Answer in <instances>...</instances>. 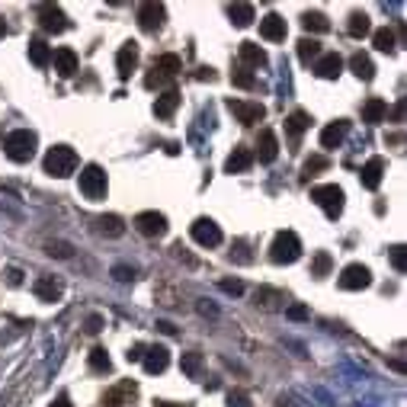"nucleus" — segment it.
Wrapping results in <instances>:
<instances>
[{"instance_id": "nucleus-1", "label": "nucleus", "mask_w": 407, "mask_h": 407, "mask_svg": "<svg viewBox=\"0 0 407 407\" xmlns=\"http://www.w3.org/2000/svg\"><path fill=\"white\" fill-rule=\"evenodd\" d=\"M36 145H39L36 132H29V129H17L3 138V151H7V158L13 160V164H26V160H32Z\"/></svg>"}, {"instance_id": "nucleus-2", "label": "nucleus", "mask_w": 407, "mask_h": 407, "mask_svg": "<svg viewBox=\"0 0 407 407\" xmlns=\"http://www.w3.org/2000/svg\"><path fill=\"white\" fill-rule=\"evenodd\" d=\"M48 176H58V180H65L77 170V154L74 148H67V145H55V148H48L45 160H42Z\"/></svg>"}, {"instance_id": "nucleus-3", "label": "nucleus", "mask_w": 407, "mask_h": 407, "mask_svg": "<svg viewBox=\"0 0 407 407\" xmlns=\"http://www.w3.org/2000/svg\"><path fill=\"white\" fill-rule=\"evenodd\" d=\"M302 257V241H298L295 231H279L273 238V247H269V260L279 263V267H286V263H295Z\"/></svg>"}, {"instance_id": "nucleus-4", "label": "nucleus", "mask_w": 407, "mask_h": 407, "mask_svg": "<svg viewBox=\"0 0 407 407\" xmlns=\"http://www.w3.org/2000/svg\"><path fill=\"white\" fill-rule=\"evenodd\" d=\"M106 189H109V180H106V170L100 164H87L81 170V193L90 199V202H100L106 199Z\"/></svg>"}, {"instance_id": "nucleus-5", "label": "nucleus", "mask_w": 407, "mask_h": 407, "mask_svg": "<svg viewBox=\"0 0 407 407\" xmlns=\"http://www.w3.org/2000/svg\"><path fill=\"white\" fill-rule=\"evenodd\" d=\"M311 199L324 209L327 218H340V212H343V189L340 186H333V183L315 186V189H311Z\"/></svg>"}, {"instance_id": "nucleus-6", "label": "nucleus", "mask_w": 407, "mask_h": 407, "mask_svg": "<svg viewBox=\"0 0 407 407\" xmlns=\"http://www.w3.org/2000/svg\"><path fill=\"white\" fill-rule=\"evenodd\" d=\"M189 234H193V241L199 247H218L222 244V228L212 222V218H196L189 225Z\"/></svg>"}, {"instance_id": "nucleus-7", "label": "nucleus", "mask_w": 407, "mask_h": 407, "mask_svg": "<svg viewBox=\"0 0 407 407\" xmlns=\"http://www.w3.org/2000/svg\"><path fill=\"white\" fill-rule=\"evenodd\" d=\"M337 282H340V289H346V292H359V289H369L372 273L362 267V263H350V267H343Z\"/></svg>"}, {"instance_id": "nucleus-8", "label": "nucleus", "mask_w": 407, "mask_h": 407, "mask_svg": "<svg viewBox=\"0 0 407 407\" xmlns=\"http://www.w3.org/2000/svg\"><path fill=\"white\" fill-rule=\"evenodd\" d=\"M36 13H39V23H42V29H45V32H65V29L71 26V23H67V17H65V10L55 7V3H42Z\"/></svg>"}, {"instance_id": "nucleus-9", "label": "nucleus", "mask_w": 407, "mask_h": 407, "mask_svg": "<svg viewBox=\"0 0 407 407\" xmlns=\"http://www.w3.org/2000/svg\"><path fill=\"white\" fill-rule=\"evenodd\" d=\"M228 109L238 116V122H244V125H257V122H263V116H267V109H263V103H247V100H228Z\"/></svg>"}, {"instance_id": "nucleus-10", "label": "nucleus", "mask_w": 407, "mask_h": 407, "mask_svg": "<svg viewBox=\"0 0 407 407\" xmlns=\"http://www.w3.org/2000/svg\"><path fill=\"white\" fill-rule=\"evenodd\" d=\"M135 228H138V234H145V238H160V234H167V215L138 212L135 215Z\"/></svg>"}, {"instance_id": "nucleus-11", "label": "nucleus", "mask_w": 407, "mask_h": 407, "mask_svg": "<svg viewBox=\"0 0 407 407\" xmlns=\"http://www.w3.org/2000/svg\"><path fill=\"white\" fill-rule=\"evenodd\" d=\"M164 17H167L164 3H141L138 7V26L145 32H158L164 26Z\"/></svg>"}, {"instance_id": "nucleus-12", "label": "nucleus", "mask_w": 407, "mask_h": 407, "mask_svg": "<svg viewBox=\"0 0 407 407\" xmlns=\"http://www.w3.org/2000/svg\"><path fill=\"white\" fill-rule=\"evenodd\" d=\"M135 67H138V45H135V42H125V45L119 48V55H116V71H119L122 81H129Z\"/></svg>"}, {"instance_id": "nucleus-13", "label": "nucleus", "mask_w": 407, "mask_h": 407, "mask_svg": "<svg viewBox=\"0 0 407 407\" xmlns=\"http://www.w3.org/2000/svg\"><path fill=\"white\" fill-rule=\"evenodd\" d=\"M141 362H145V372H148V375H160V372L170 366V353H167L164 346H145Z\"/></svg>"}, {"instance_id": "nucleus-14", "label": "nucleus", "mask_w": 407, "mask_h": 407, "mask_svg": "<svg viewBox=\"0 0 407 407\" xmlns=\"http://www.w3.org/2000/svg\"><path fill=\"white\" fill-rule=\"evenodd\" d=\"M346 132H350V122H346V119L331 122V125H327V129L321 132V148H327V151L340 148L343 141H346Z\"/></svg>"}, {"instance_id": "nucleus-15", "label": "nucleus", "mask_w": 407, "mask_h": 407, "mask_svg": "<svg viewBox=\"0 0 407 407\" xmlns=\"http://www.w3.org/2000/svg\"><path fill=\"white\" fill-rule=\"evenodd\" d=\"M257 158H260V164H273V160L279 158V138H276V132H269V129L260 132Z\"/></svg>"}, {"instance_id": "nucleus-16", "label": "nucleus", "mask_w": 407, "mask_h": 407, "mask_svg": "<svg viewBox=\"0 0 407 407\" xmlns=\"http://www.w3.org/2000/svg\"><path fill=\"white\" fill-rule=\"evenodd\" d=\"M132 398H135V382H119L112 391H106L103 407H129Z\"/></svg>"}, {"instance_id": "nucleus-17", "label": "nucleus", "mask_w": 407, "mask_h": 407, "mask_svg": "<svg viewBox=\"0 0 407 407\" xmlns=\"http://www.w3.org/2000/svg\"><path fill=\"white\" fill-rule=\"evenodd\" d=\"M343 71V58L337 55V52H331V55H321L315 65V74L321 77V81H337Z\"/></svg>"}, {"instance_id": "nucleus-18", "label": "nucleus", "mask_w": 407, "mask_h": 407, "mask_svg": "<svg viewBox=\"0 0 407 407\" xmlns=\"http://www.w3.org/2000/svg\"><path fill=\"white\" fill-rule=\"evenodd\" d=\"M382 176H385V158H369L366 160V167H362V174H359L362 186H366V189H379Z\"/></svg>"}, {"instance_id": "nucleus-19", "label": "nucleus", "mask_w": 407, "mask_h": 407, "mask_svg": "<svg viewBox=\"0 0 407 407\" xmlns=\"http://www.w3.org/2000/svg\"><path fill=\"white\" fill-rule=\"evenodd\" d=\"M260 36L269 39V42H282V39H286V19L276 17V13L263 17L260 19Z\"/></svg>"}, {"instance_id": "nucleus-20", "label": "nucleus", "mask_w": 407, "mask_h": 407, "mask_svg": "<svg viewBox=\"0 0 407 407\" xmlns=\"http://www.w3.org/2000/svg\"><path fill=\"white\" fill-rule=\"evenodd\" d=\"M176 106H180V90L170 87V90H164L158 100H154V116H158V119H170L176 112Z\"/></svg>"}, {"instance_id": "nucleus-21", "label": "nucleus", "mask_w": 407, "mask_h": 407, "mask_svg": "<svg viewBox=\"0 0 407 407\" xmlns=\"http://www.w3.org/2000/svg\"><path fill=\"white\" fill-rule=\"evenodd\" d=\"M52 61H55V71L61 77H74L77 71V55L71 52V48H58V52H52Z\"/></svg>"}, {"instance_id": "nucleus-22", "label": "nucleus", "mask_w": 407, "mask_h": 407, "mask_svg": "<svg viewBox=\"0 0 407 407\" xmlns=\"http://www.w3.org/2000/svg\"><path fill=\"white\" fill-rule=\"evenodd\" d=\"M238 55H241L244 67H263V65H267V52H263L257 42H241Z\"/></svg>"}, {"instance_id": "nucleus-23", "label": "nucleus", "mask_w": 407, "mask_h": 407, "mask_svg": "<svg viewBox=\"0 0 407 407\" xmlns=\"http://www.w3.org/2000/svg\"><path fill=\"white\" fill-rule=\"evenodd\" d=\"M250 164H253V154L247 148H234L225 160V174H244V170H250Z\"/></svg>"}, {"instance_id": "nucleus-24", "label": "nucleus", "mask_w": 407, "mask_h": 407, "mask_svg": "<svg viewBox=\"0 0 407 407\" xmlns=\"http://www.w3.org/2000/svg\"><path fill=\"white\" fill-rule=\"evenodd\" d=\"M305 129H311V116H308L305 109H295V112H292V116L286 119V132H289V138H292V141H298Z\"/></svg>"}, {"instance_id": "nucleus-25", "label": "nucleus", "mask_w": 407, "mask_h": 407, "mask_svg": "<svg viewBox=\"0 0 407 407\" xmlns=\"http://www.w3.org/2000/svg\"><path fill=\"white\" fill-rule=\"evenodd\" d=\"M32 292H36L42 302H55V298L61 295V286H58L55 276H39L36 286H32Z\"/></svg>"}, {"instance_id": "nucleus-26", "label": "nucleus", "mask_w": 407, "mask_h": 407, "mask_svg": "<svg viewBox=\"0 0 407 407\" xmlns=\"http://www.w3.org/2000/svg\"><path fill=\"white\" fill-rule=\"evenodd\" d=\"M350 67L359 81H372V77H375V65H372V58L366 55V52H356V55L350 58Z\"/></svg>"}, {"instance_id": "nucleus-27", "label": "nucleus", "mask_w": 407, "mask_h": 407, "mask_svg": "<svg viewBox=\"0 0 407 407\" xmlns=\"http://www.w3.org/2000/svg\"><path fill=\"white\" fill-rule=\"evenodd\" d=\"M29 61L36 67H48L52 65V48H48L42 39H32V42H29Z\"/></svg>"}, {"instance_id": "nucleus-28", "label": "nucleus", "mask_w": 407, "mask_h": 407, "mask_svg": "<svg viewBox=\"0 0 407 407\" xmlns=\"http://www.w3.org/2000/svg\"><path fill=\"white\" fill-rule=\"evenodd\" d=\"M385 116H388V103L379 100V96L366 100V106H362V119L366 122H382Z\"/></svg>"}, {"instance_id": "nucleus-29", "label": "nucleus", "mask_w": 407, "mask_h": 407, "mask_svg": "<svg viewBox=\"0 0 407 407\" xmlns=\"http://www.w3.org/2000/svg\"><path fill=\"white\" fill-rule=\"evenodd\" d=\"M228 17H231V23L238 29H244L253 23V7H250V3H231V7H228Z\"/></svg>"}, {"instance_id": "nucleus-30", "label": "nucleus", "mask_w": 407, "mask_h": 407, "mask_svg": "<svg viewBox=\"0 0 407 407\" xmlns=\"http://www.w3.org/2000/svg\"><path fill=\"white\" fill-rule=\"evenodd\" d=\"M369 13H362V10H356V13H350V36L353 39H362V36H369Z\"/></svg>"}, {"instance_id": "nucleus-31", "label": "nucleus", "mask_w": 407, "mask_h": 407, "mask_svg": "<svg viewBox=\"0 0 407 407\" xmlns=\"http://www.w3.org/2000/svg\"><path fill=\"white\" fill-rule=\"evenodd\" d=\"M298 58H302V65H311L321 58V42L317 39H302L298 42Z\"/></svg>"}, {"instance_id": "nucleus-32", "label": "nucleus", "mask_w": 407, "mask_h": 407, "mask_svg": "<svg viewBox=\"0 0 407 407\" xmlns=\"http://www.w3.org/2000/svg\"><path fill=\"white\" fill-rule=\"evenodd\" d=\"M331 167V160L324 158V154H311V158L302 164V180H311V176H317L321 170H327Z\"/></svg>"}, {"instance_id": "nucleus-33", "label": "nucleus", "mask_w": 407, "mask_h": 407, "mask_svg": "<svg viewBox=\"0 0 407 407\" xmlns=\"http://www.w3.org/2000/svg\"><path fill=\"white\" fill-rule=\"evenodd\" d=\"M302 26H305L308 32H327V29H331V23H327L324 13H317V10H308L305 17H302Z\"/></svg>"}, {"instance_id": "nucleus-34", "label": "nucleus", "mask_w": 407, "mask_h": 407, "mask_svg": "<svg viewBox=\"0 0 407 407\" xmlns=\"http://www.w3.org/2000/svg\"><path fill=\"white\" fill-rule=\"evenodd\" d=\"M154 67L164 71L167 77H176L183 71V61H180V55H160V58H154Z\"/></svg>"}, {"instance_id": "nucleus-35", "label": "nucleus", "mask_w": 407, "mask_h": 407, "mask_svg": "<svg viewBox=\"0 0 407 407\" xmlns=\"http://www.w3.org/2000/svg\"><path fill=\"white\" fill-rule=\"evenodd\" d=\"M372 42H375V48L379 52H395V29H388V26H382V29H375L372 32Z\"/></svg>"}, {"instance_id": "nucleus-36", "label": "nucleus", "mask_w": 407, "mask_h": 407, "mask_svg": "<svg viewBox=\"0 0 407 407\" xmlns=\"http://www.w3.org/2000/svg\"><path fill=\"white\" fill-rule=\"evenodd\" d=\"M331 267H333V260H331V253L327 250H317L315 253V260H311V276H327L331 273Z\"/></svg>"}, {"instance_id": "nucleus-37", "label": "nucleus", "mask_w": 407, "mask_h": 407, "mask_svg": "<svg viewBox=\"0 0 407 407\" xmlns=\"http://www.w3.org/2000/svg\"><path fill=\"white\" fill-rule=\"evenodd\" d=\"M90 369H93V372H109V369H112L109 353L103 350V346H96V350H90Z\"/></svg>"}, {"instance_id": "nucleus-38", "label": "nucleus", "mask_w": 407, "mask_h": 407, "mask_svg": "<svg viewBox=\"0 0 407 407\" xmlns=\"http://www.w3.org/2000/svg\"><path fill=\"white\" fill-rule=\"evenodd\" d=\"M100 231H103V234H109V238H119L125 228H122V218H119V215H103V218H100Z\"/></svg>"}, {"instance_id": "nucleus-39", "label": "nucleus", "mask_w": 407, "mask_h": 407, "mask_svg": "<svg viewBox=\"0 0 407 407\" xmlns=\"http://www.w3.org/2000/svg\"><path fill=\"white\" fill-rule=\"evenodd\" d=\"M231 83L241 87V90H253V87H257V77L250 74L247 67H238V71H231Z\"/></svg>"}, {"instance_id": "nucleus-40", "label": "nucleus", "mask_w": 407, "mask_h": 407, "mask_svg": "<svg viewBox=\"0 0 407 407\" xmlns=\"http://www.w3.org/2000/svg\"><path fill=\"white\" fill-rule=\"evenodd\" d=\"M180 366H183V372H186V375H199V366H202V356H199V353H183V362H180Z\"/></svg>"}, {"instance_id": "nucleus-41", "label": "nucleus", "mask_w": 407, "mask_h": 407, "mask_svg": "<svg viewBox=\"0 0 407 407\" xmlns=\"http://www.w3.org/2000/svg\"><path fill=\"white\" fill-rule=\"evenodd\" d=\"M45 250L52 253V257H61V260H71V253H74V250H71V244H65V241H48Z\"/></svg>"}, {"instance_id": "nucleus-42", "label": "nucleus", "mask_w": 407, "mask_h": 407, "mask_svg": "<svg viewBox=\"0 0 407 407\" xmlns=\"http://www.w3.org/2000/svg\"><path fill=\"white\" fill-rule=\"evenodd\" d=\"M273 298H282L279 292H273V289H260L257 292V305H263V308H276V302Z\"/></svg>"}, {"instance_id": "nucleus-43", "label": "nucleus", "mask_w": 407, "mask_h": 407, "mask_svg": "<svg viewBox=\"0 0 407 407\" xmlns=\"http://www.w3.org/2000/svg\"><path fill=\"white\" fill-rule=\"evenodd\" d=\"M228 407H250V398L244 391H231V395H228Z\"/></svg>"}, {"instance_id": "nucleus-44", "label": "nucleus", "mask_w": 407, "mask_h": 407, "mask_svg": "<svg viewBox=\"0 0 407 407\" xmlns=\"http://www.w3.org/2000/svg\"><path fill=\"white\" fill-rule=\"evenodd\" d=\"M391 263H395V269H401L404 273V247H391Z\"/></svg>"}, {"instance_id": "nucleus-45", "label": "nucleus", "mask_w": 407, "mask_h": 407, "mask_svg": "<svg viewBox=\"0 0 407 407\" xmlns=\"http://www.w3.org/2000/svg\"><path fill=\"white\" fill-rule=\"evenodd\" d=\"M112 276L119 279V282H129V279H132V276H135V273H132V269H129V267H116V269H112Z\"/></svg>"}, {"instance_id": "nucleus-46", "label": "nucleus", "mask_w": 407, "mask_h": 407, "mask_svg": "<svg viewBox=\"0 0 407 407\" xmlns=\"http://www.w3.org/2000/svg\"><path fill=\"white\" fill-rule=\"evenodd\" d=\"M222 289L228 292V295H241V292H244L241 282H222Z\"/></svg>"}, {"instance_id": "nucleus-47", "label": "nucleus", "mask_w": 407, "mask_h": 407, "mask_svg": "<svg viewBox=\"0 0 407 407\" xmlns=\"http://www.w3.org/2000/svg\"><path fill=\"white\" fill-rule=\"evenodd\" d=\"M141 356H145V346H141V343L129 350V362H141Z\"/></svg>"}, {"instance_id": "nucleus-48", "label": "nucleus", "mask_w": 407, "mask_h": 407, "mask_svg": "<svg viewBox=\"0 0 407 407\" xmlns=\"http://www.w3.org/2000/svg\"><path fill=\"white\" fill-rule=\"evenodd\" d=\"M7 282L10 286H19V282H23V273H19V269H7Z\"/></svg>"}, {"instance_id": "nucleus-49", "label": "nucleus", "mask_w": 407, "mask_h": 407, "mask_svg": "<svg viewBox=\"0 0 407 407\" xmlns=\"http://www.w3.org/2000/svg\"><path fill=\"white\" fill-rule=\"evenodd\" d=\"M289 317H308V308L305 305H292L289 308Z\"/></svg>"}, {"instance_id": "nucleus-50", "label": "nucleus", "mask_w": 407, "mask_h": 407, "mask_svg": "<svg viewBox=\"0 0 407 407\" xmlns=\"http://www.w3.org/2000/svg\"><path fill=\"white\" fill-rule=\"evenodd\" d=\"M199 77H202V81H215V71L212 67H199Z\"/></svg>"}, {"instance_id": "nucleus-51", "label": "nucleus", "mask_w": 407, "mask_h": 407, "mask_svg": "<svg viewBox=\"0 0 407 407\" xmlns=\"http://www.w3.org/2000/svg\"><path fill=\"white\" fill-rule=\"evenodd\" d=\"M391 116H395V122H401V119H404V103H398V106H395V112H391Z\"/></svg>"}, {"instance_id": "nucleus-52", "label": "nucleus", "mask_w": 407, "mask_h": 407, "mask_svg": "<svg viewBox=\"0 0 407 407\" xmlns=\"http://www.w3.org/2000/svg\"><path fill=\"white\" fill-rule=\"evenodd\" d=\"M87 331H90V333L100 331V317H90V321H87Z\"/></svg>"}, {"instance_id": "nucleus-53", "label": "nucleus", "mask_w": 407, "mask_h": 407, "mask_svg": "<svg viewBox=\"0 0 407 407\" xmlns=\"http://www.w3.org/2000/svg\"><path fill=\"white\" fill-rule=\"evenodd\" d=\"M52 407H71V401H67V398H58V401H55V404H52Z\"/></svg>"}, {"instance_id": "nucleus-54", "label": "nucleus", "mask_w": 407, "mask_h": 407, "mask_svg": "<svg viewBox=\"0 0 407 407\" xmlns=\"http://www.w3.org/2000/svg\"><path fill=\"white\" fill-rule=\"evenodd\" d=\"M7 36V23H3V17H0V39Z\"/></svg>"}, {"instance_id": "nucleus-55", "label": "nucleus", "mask_w": 407, "mask_h": 407, "mask_svg": "<svg viewBox=\"0 0 407 407\" xmlns=\"http://www.w3.org/2000/svg\"><path fill=\"white\" fill-rule=\"evenodd\" d=\"M154 407H180V404H170V401H158Z\"/></svg>"}, {"instance_id": "nucleus-56", "label": "nucleus", "mask_w": 407, "mask_h": 407, "mask_svg": "<svg viewBox=\"0 0 407 407\" xmlns=\"http://www.w3.org/2000/svg\"><path fill=\"white\" fill-rule=\"evenodd\" d=\"M0 148H3V129H0Z\"/></svg>"}]
</instances>
